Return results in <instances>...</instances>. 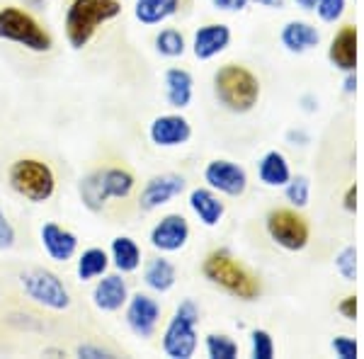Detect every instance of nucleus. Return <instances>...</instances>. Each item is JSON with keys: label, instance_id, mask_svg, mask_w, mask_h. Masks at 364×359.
Instances as JSON below:
<instances>
[{"label": "nucleus", "instance_id": "obj_3", "mask_svg": "<svg viewBox=\"0 0 364 359\" xmlns=\"http://www.w3.org/2000/svg\"><path fill=\"white\" fill-rule=\"evenodd\" d=\"M214 92L226 109L245 114L260 100V80L250 68L240 63H226L214 75Z\"/></svg>", "mask_w": 364, "mask_h": 359}, {"label": "nucleus", "instance_id": "obj_33", "mask_svg": "<svg viewBox=\"0 0 364 359\" xmlns=\"http://www.w3.org/2000/svg\"><path fill=\"white\" fill-rule=\"evenodd\" d=\"M345 10V0H316V13L323 22H336L340 20Z\"/></svg>", "mask_w": 364, "mask_h": 359}, {"label": "nucleus", "instance_id": "obj_39", "mask_svg": "<svg viewBox=\"0 0 364 359\" xmlns=\"http://www.w3.org/2000/svg\"><path fill=\"white\" fill-rule=\"evenodd\" d=\"M343 207L350 211H355L357 209V185H350L348 187V192H345V197H343Z\"/></svg>", "mask_w": 364, "mask_h": 359}, {"label": "nucleus", "instance_id": "obj_4", "mask_svg": "<svg viewBox=\"0 0 364 359\" xmlns=\"http://www.w3.org/2000/svg\"><path fill=\"white\" fill-rule=\"evenodd\" d=\"M0 39L20 44L32 54H49L54 49V37L49 29H44L37 17L17 5L0 8Z\"/></svg>", "mask_w": 364, "mask_h": 359}, {"label": "nucleus", "instance_id": "obj_17", "mask_svg": "<svg viewBox=\"0 0 364 359\" xmlns=\"http://www.w3.org/2000/svg\"><path fill=\"white\" fill-rule=\"evenodd\" d=\"M97 178H100V190H102L105 202H109V199H127L136 190V178H134V173L129 168L122 166L97 168Z\"/></svg>", "mask_w": 364, "mask_h": 359}, {"label": "nucleus", "instance_id": "obj_21", "mask_svg": "<svg viewBox=\"0 0 364 359\" xmlns=\"http://www.w3.org/2000/svg\"><path fill=\"white\" fill-rule=\"evenodd\" d=\"M279 39L287 51H291V54H304V51L318 46L321 34H318V29L314 25H309V22L291 20V22H287L284 29H282Z\"/></svg>", "mask_w": 364, "mask_h": 359}, {"label": "nucleus", "instance_id": "obj_35", "mask_svg": "<svg viewBox=\"0 0 364 359\" xmlns=\"http://www.w3.org/2000/svg\"><path fill=\"white\" fill-rule=\"evenodd\" d=\"M15 240H17V231H15L13 221H10L3 211H0V252L13 248Z\"/></svg>", "mask_w": 364, "mask_h": 359}, {"label": "nucleus", "instance_id": "obj_13", "mask_svg": "<svg viewBox=\"0 0 364 359\" xmlns=\"http://www.w3.org/2000/svg\"><path fill=\"white\" fill-rule=\"evenodd\" d=\"M149 139L158 149H175L192 139V124L182 114H161L151 122Z\"/></svg>", "mask_w": 364, "mask_h": 359}, {"label": "nucleus", "instance_id": "obj_38", "mask_svg": "<svg viewBox=\"0 0 364 359\" xmlns=\"http://www.w3.org/2000/svg\"><path fill=\"white\" fill-rule=\"evenodd\" d=\"M338 311L348 318V321H355L357 318V296H345L343 301H340Z\"/></svg>", "mask_w": 364, "mask_h": 359}, {"label": "nucleus", "instance_id": "obj_37", "mask_svg": "<svg viewBox=\"0 0 364 359\" xmlns=\"http://www.w3.org/2000/svg\"><path fill=\"white\" fill-rule=\"evenodd\" d=\"M248 3L250 0H211V5L216 10H224V13H240V10H245Z\"/></svg>", "mask_w": 364, "mask_h": 359}, {"label": "nucleus", "instance_id": "obj_18", "mask_svg": "<svg viewBox=\"0 0 364 359\" xmlns=\"http://www.w3.org/2000/svg\"><path fill=\"white\" fill-rule=\"evenodd\" d=\"M195 95V78L187 68H168L166 70V100L173 109L190 107Z\"/></svg>", "mask_w": 364, "mask_h": 359}, {"label": "nucleus", "instance_id": "obj_9", "mask_svg": "<svg viewBox=\"0 0 364 359\" xmlns=\"http://www.w3.org/2000/svg\"><path fill=\"white\" fill-rule=\"evenodd\" d=\"M124 321L136 338H154L158 331V323H161V304L156 301L151 294L136 291L129 294L124 304Z\"/></svg>", "mask_w": 364, "mask_h": 359}, {"label": "nucleus", "instance_id": "obj_6", "mask_svg": "<svg viewBox=\"0 0 364 359\" xmlns=\"http://www.w3.org/2000/svg\"><path fill=\"white\" fill-rule=\"evenodd\" d=\"M197 323L199 306L192 299H185L163 333V352L170 359H192L197 352Z\"/></svg>", "mask_w": 364, "mask_h": 359}, {"label": "nucleus", "instance_id": "obj_32", "mask_svg": "<svg viewBox=\"0 0 364 359\" xmlns=\"http://www.w3.org/2000/svg\"><path fill=\"white\" fill-rule=\"evenodd\" d=\"M336 267L348 282H355V277H357V250L352 248V245H348V248L338 255Z\"/></svg>", "mask_w": 364, "mask_h": 359}, {"label": "nucleus", "instance_id": "obj_15", "mask_svg": "<svg viewBox=\"0 0 364 359\" xmlns=\"http://www.w3.org/2000/svg\"><path fill=\"white\" fill-rule=\"evenodd\" d=\"M39 238H42V248L46 250V255L54 262H68L78 252V235L54 221L44 223L42 231H39Z\"/></svg>", "mask_w": 364, "mask_h": 359}, {"label": "nucleus", "instance_id": "obj_28", "mask_svg": "<svg viewBox=\"0 0 364 359\" xmlns=\"http://www.w3.org/2000/svg\"><path fill=\"white\" fill-rule=\"evenodd\" d=\"M156 51L161 56H168V58H178L187 51V42L185 37H182L180 29H161V32L156 34Z\"/></svg>", "mask_w": 364, "mask_h": 359}, {"label": "nucleus", "instance_id": "obj_41", "mask_svg": "<svg viewBox=\"0 0 364 359\" xmlns=\"http://www.w3.org/2000/svg\"><path fill=\"white\" fill-rule=\"evenodd\" d=\"M257 5H262V8H282L284 5V0H255Z\"/></svg>", "mask_w": 364, "mask_h": 359}, {"label": "nucleus", "instance_id": "obj_5", "mask_svg": "<svg viewBox=\"0 0 364 359\" xmlns=\"http://www.w3.org/2000/svg\"><path fill=\"white\" fill-rule=\"evenodd\" d=\"M8 182L15 194L32 204H44L56 194V175L39 158H17L8 170Z\"/></svg>", "mask_w": 364, "mask_h": 359}, {"label": "nucleus", "instance_id": "obj_31", "mask_svg": "<svg viewBox=\"0 0 364 359\" xmlns=\"http://www.w3.org/2000/svg\"><path fill=\"white\" fill-rule=\"evenodd\" d=\"M250 355L255 359H272L274 357V340L267 331H252L250 335Z\"/></svg>", "mask_w": 364, "mask_h": 359}, {"label": "nucleus", "instance_id": "obj_16", "mask_svg": "<svg viewBox=\"0 0 364 359\" xmlns=\"http://www.w3.org/2000/svg\"><path fill=\"white\" fill-rule=\"evenodd\" d=\"M231 44V27L224 22H211V25L199 27L192 39V51L199 61H209V58L219 56Z\"/></svg>", "mask_w": 364, "mask_h": 359}, {"label": "nucleus", "instance_id": "obj_23", "mask_svg": "<svg viewBox=\"0 0 364 359\" xmlns=\"http://www.w3.org/2000/svg\"><path fill=\"white\" fill-rule=\"evenodd\" d=\"M182 8V0H136L134 3V17L146 27L161 25L178 15Z\"/></svg>", "mask_w": 364, "mask_h": 359}, {"label": "nucleus", "instance_id": "obj_43", "mask_svg": "<svg viewBox=\"0 0 364 359\" xmlns=\"http://www.w3.org/2000/svg\"><path fill=\"white\" fill-rule=\"evenodd\" d=\"M355 87H357V80H355V75H348V80H345V92H355Z\"/></svg>", "mask_w": 364, "mask_h": 359}, {"label": "nucleus", "instance_id": "obj_24", "mask_svg": "<svg viewBox=\"0 0 364 359\" xmlns=\"http://www.w3.org/2000/svg\"><path fill=\"white\" fill-rule=\"evenodd\" d=\"M109 262L117 267V272L132 274L141 267V248L132 235H117L109 245Z\"/></svg>", "mask_w": 364, "mask_h": 359}, {"label": "nucleus", "instance_id": "obj_22", "mask_svg": "<svg viewBox=\"0 0 364 359\" xmlns=\"http://www.w3.org/2000/svg\"><path fill=\"white\" fill-rule=\"evenodd\" d=\"M178 282V269L175 264L168 260V257L158 255V257H151L144 267V284L149 286L151 291L156 294H166L175 286Z\"/></svg>", "mask_w": 364, "mask_h": 359}, {"label": "nucleus", "instance_id": "obj_7", "mask_svg": "<svg viewBox=\"0 0 364 359\" xmlns=\"http://www.w3.org/2000/svg\"><path fill=\"white\" fill-rule=\"evenodd\" d=\"M20 284L25 289L29 301H34L49 311H66L70 306V291L66 289L63 279L51 269L32 267L20 274Z\"/></svg>", "mask_w": 364, "mask_h": 359}, {"label": "nucleus", "instance_id": "obj_12", "mask_svg": "<svg viewBox=\"0 0 364 359\" xmlns=\"http://www.w3.org/2000/svg\"><path fill=\"white\" fill-rule=\"evenodd\" d=\"M149 240L161 252H178L190 240V223L182 214H168L151 228Z\"/></svg>", "mask_w": 364, "mask_h": 359}, {"label": "nucleus", "instance_id": "obj_27", "mask_svg": "<svg viewBox=\"0 0 364 359\" xmlns=\"http://www.w3.org/2000/svg\"><path fill=\"white\" fill-rule=\"evenodd\" d=\"M78 194H80V202L87 211L92 214H100L105 209V197H102V190H100V178H97V170L87 173L83 180L78 182Z\"/></svg>", "mask_w": 364, "mask_h": 359}, {"label": "nucleus", "instance_id": "obj_14", "mask_svg": "<svg viewBox=\"0 0 364 359\" xmlns=\"http://www.w3.org/2000/svg\"><path fill=\"white\" fill-rule=\"evenodd\" d=\"M129 299V284L124 279V274H102V279L97 277V284L92 289V304H95L97 311L102 314H117V311L124 309Z\"/></svg>", "mask_w": 364, "mask_h": 359}, {"label": "nucleus", "instance_id": "obj_36", "mask_svg": "<svg viewBox=\"0 0 364 359\" xmlns=\"http://www.w3.org/2000/svg\"><path fill=\"white\" fill-rule=\"evenodd\" d=\"M333 350L340 359H355L357 357V343L352 338H336L333 340Z\"/></svg>", "mask_w": 364, "mask_h": 359}, {"label": "nucleus", "instance_id": "obj_11", "mask_svg": "<svg viewBox=\"0 0 364 359\" xmlns=\"http://www.w3.org/2000/svg\"><path fill=\"white\" fill-rule=\"evenodd\" d=\"M204 182L211 190H219L228 197H240L248 190V173L238 163L216 158V161H209L207 168H204Z\"/></svg>", "mask_w": 364, "mask_h": 359}, {"label": "nucleus", "instance_id": "obj_10", "mask_svg": "<svg viewBox=\"0 0 364 359\" xmlns=\"http://www.w3.org/2000/svg\"><path fill=\"white\" fill-rule=\"evenodd\" d=\"M185 187H187V182L178 173L154 175L139 194V209L149 214V211L166 207L168 202H173L175 197H180V194L185 192Z\"/></svg>", "mask_w": 364, "mask_h": 359}, {"label": "nucleus", "instance_id": "obj_1", "mask_svg": "<svg viewBox=\"0 0 364 359\" xmlns=\"http://www.w3.org/2000/svg\"><path fill=\"white\" fill-rule=\"evenodd\" d=\"M122 15L119 0H70L63 17V32L70 49L80 51L95 39L97 29Z\"/></svg>", "mask_w": 364, "mask_h": 359}, {"label": "nucleus", "instance_id": "obj_29", "mask_svg": "<svg viewBox=\"0 0 364 359\" xmlns=\"http://www.w3.org/2000/svg\"><path fill=\"white\" fill-rule=\"evenodd\" d=\"M207 355L211 359H236L238 345L224 333H211L207 335Z\"/></svg>", "mask_w": 364, "mask_h": 359}, {"label": "nucleus", "instance_id": "obj_19", "mask_svg": "<svg viewBox=\"0 0 364 359\" xmlns=\"http://www.w3.org/2000/svg\"><path fill=\"white\" fill-rule=\"evenodd\" d=\"M328 58L333 61V66L345 70V73H352L357 68V27L348 25L343 27L336 34L331 44V51H328Z\"/></svg>", "mask_w": 364, "mask_h": 359}, {"label": "nucleus", "instance_id": "obj_25", "mask_svg": "<svg viewBox=\"0 0 364 359\" xmlns=\"http://www.w3.org/2000/svg\"><path fill=\"white\" fill-rule=\"evenodd\" d=\"M257 175L260 182L267 187H284L291 180V168L289 161L284 158V153L279 151H269L262 156L260 166H257Z\"/></svg>", "mask_w": 364, "mask_h": 359}, {"label": "nucleus", "instance_id": "obj_20", "mask_svg": "<svg viewBox=\"0 0 364 359\" xmlns=\"http://www.w3.org/2000/svg\"><path fill=\"white\" fill-rule=\"evenodd\" d=\"M190 209L195 211L197 219L209 228L219 226V221L224 219V214H226V204L211 190H207V187H197V190L190 192Z\"/></svg>", "mask_w": 364, "mask_h": 359}, {"label": "nucleus", "instance_id": "obj_30", "mask_svg": "<svg viewBox=\"0 0 364 359\" xmlns=\"http://www.w3.org/2000/svg\"><path fill=\"white\" fill-rule=\"evenodd\" d=\"M287 199H289L294 207H306L309 204V197H311V182L306 175H296V178H291L287 182Z\"/></svg>", "mask_w": 364, "mask_h": 359}, {"label": "nucleus", "instance_id": "obj_2", "mask_svg": "<svg viewBox=\"0 0 364 359\" xmlns=\"http://www.w3.org/2000/svg\"><path fill=\"white\" fill-rule=\"evenodd\" d=\"M202 274L214 286L224 289L240 301H252L262 294V284L245 264H240L228 250H211L202 262Z\"/></svg>", "mask_w": 364, "mask_h": 359}, {"label": "nucleus", "instance_id": "obj_8", "mask_svg": "<svg viewBox=\"0 0 364 359\" xmlns=\"http://www.w3.org/2000/svg\"><path fill=\"white\" fill-rule=\"evenodd\" d=\"M267 233L279 248L284 250H304L309 245L311 228L306 219L301 214H296L294 209H272L267 214Z\"/></svg>", "mask_w": 364, "mask_h": 359}, {"label": "nucleus", "instance_id": "obj_34", "mask_svg": "<svg viewBox=\"0 0 364 359\" xmlns=\"http://www.w3.org/2000/svg\"><path fill=\"white\" fill-rule=\"evenodd\" d=\"M75 357H80V359H114L117 355L112 350H107V347H102V345L83 343V345L75 347Z\"/></svg>", "mask_w": 364, "mask_h": 359}, {"label": "nucleus", "instance_id": "obj_42", "mask_svg": "<svg viewBox=\"0 0 364 359\" xmlns=\"http://www.w3.org/2000/svg\"><path fill=\"white\" fill-rule=\"evenodd\" d=\"M294 3L304 10H316V0H294Z\"/></svg>", "mask_w": 364, "mask_h": 359}, {"label": "nucleus", "instance_id": "obj_40", "mask_svg": "<svg viewBox=\"0 0 364 359\" xmlns=\"http://www.w3.org/2000/svg\"><path fill=\"white\" fill-rule=\"evenodd\" d=\"M22 3H25L27 8H32V10H44L46 5H49V0H22Z\"/></svg>", "mask_w": 364, "mask_h": 359}, {"label": "nucleus", "instance_id": "obj_26", "mask_svg": "<svg viewBox=\"0 0 364 359\" xmlns=\"http://www.w3.org/2000/svg\"><path fill=\"white\" fill-rule=\"evenodd\" d=\"M109 269V252L102 248H87L80 252L78 264H75V274L80 282H92L102 277Z\"/></svg>", "mask_w": 364, "mask_h": 359}]
</instances>
